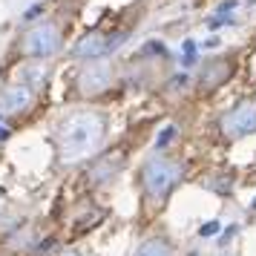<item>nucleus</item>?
Instances as JSON below:
<instances>
[{"label": "nucleus", "mask_w": 256, "mask_h": 256, "mask_svg": "<svg viewBox=\"0 0 256 256\" xmlns=\"http://www.w3.org/2000/svg\"><path fill=\"white\" fill-rule=\"evenodd\" d=\"M101 138H104V118L95 116V112H75L60 127V138H58L60 162L64 164L84 162L86 156L95 152Z\"/></svg>", "instance_id": "1"}, {"label": "nucleus", "mask_w": 256, "mask_h": 256, "mask_svg": "<svg viewBox=\"0 0 256 256\" xmlns=\"http://www.w3.org/2000/svg\"><path fill=\"white\" fill-rule=\"evenodd\" d=\"M178 178H182V164L167 162V158L147 162L144 164V173H141V182H144V187H147V193L152 198H164L176 187Z\"/></svg>", "instance_id": "2"}, {"label": "nucleus", "mask_w": 256, "mask_h": 256, "mask_svg": "<svg viewBox=\"0 0 256 256\" xmlns=\"http://www.w3.org/2000/svg\"><path fill=\"white\" fill-rule=\"evenodd\" d=\"M222 132L228 138H242V136H250L256 132V104L254 101H242L236 104L222 118Z\"/></svg>", "instance_id": "3"}, {"label": "nucleus", "mask_w": 256, "mask_h": 256, "mask_svg": "<svg viewBox=\"0 0 256 256\" xmlns=\"http://www.w3.org/2000/svg\"><path fill=\"white\" fill-rule=\"evenodd\" d=\"M58 44H60L58 29L52 24H40L24 38V52L32 55V58H46V55H52L58 49Z\"/></svg>", "instance_id": "4"}, {"label": "nucleus", "mask_w": 256, "mask_h": 256, "mask_svg": "<svg viewBox=\"0 0 256 256\" xmlns=\"http://www.w3.org/2000/svg\"><path fill=\"white\" fill-rule=\"evenodd\" d=\"M121 40H124V32H118V35H112V38L92 32V35L81 38V44L75 46V55H78V58H101L106 52H112Z\"/></svg>", "instance_id": "5"}, {"label": "nucleus", "mask_w": 256, "mask_h": 256, "mask_svg": "<svg viewBox=\"0 0 256 256\" xmlns=\"http://www.w3.org/2000/svg\"><path fill=\"white\" fill-rule=\"evenodd\" d=\"M110 81H112V70H110L106 64H92V66H86V70L81 72L78 86H81L84 95H98L110 86Z\"/></svg>", "instance_id": "6"}, {"label": "nucleus", "mask_w": 256, "mask_h": 256, "mask_svg": "<svg viewBox=\"0 0 256 256\" xmlns=\"http://www.w3.org/2000/svg\"><path fill=\"white\" fill-rule=\"evenodd\" d=\"M29 104H32V90L29 86H9L0 98L3 112H24V110H29Z\"/></svg>", "instance_id": "7"}, {"label": "nucleus", "mask_w": 256, "mask_h": 256, "mask_svg": "<svg viewBox=\"0 0 256 256\" xmlns=\"http://www.w3.org/2000/svg\"><path fill=\"white\" fill-rule=\"evenodd\" d=\"M132 256H170V248L164 239H147V242L138 244V250Z\"/></svg>", "instance_id": "8"}, {"label": "nucleus", "mask_w": 256, "mask_h": 256, "mask_svg": "<svg viewBox=\"0 0 256 256\" xmlns=\"http://www.w3.org/2000/svg\"><path fill=\"white\" fill-rule=\"evenodd\" d=\"M176 132H178V130H176L173 124H170V127H164L162 132H158V138H156V147H158V150H164V147L176 138Z\"/></svg>", "instance_id": "9"}, {"label": "nucleus", "mask_w": 256, "mask_h": 256, "mask_svg": "<svg viewBox=\"0 0 256 256\" xmlns=\"http://www.w3.org/2000/svg\"><path fill=\"white\" fill-rule=\"evenodd\" d=\"M216 233H219V222H204L198 228V236H216Z\"/></svg>", "instance_id": "10"}, {"label": "nucleus", "mask_w": 256, "mask_h": 256, "mask_svg": "<svg viewBox=\"0 0 256 256\" xmlns=\"http://www.w3.org/2000/svg\"><path fill=\"white\" fill-rule=\"evenodd\" d=\"M182 49H184V60H187V64L196 58V40H184V46H182Z\"/></svg>", "instance_id": "11"}, {"label": "nucleus", "mask_w": 256, "mask_h": 256, "mask_svg": "<svg viewBox=\"0 0 256 256\" xmlns=\"http://www.w3.org/2000/svg\"><path fill=\"white\" fill-rule=\"evenodd\" d=\"M9 138V127H3V116H0V141Z\"/></svg>", "instance_id": "12"}, {"label": "nucleus", "mask_w": 256, "mask_h": 256, "mask_svg": "<svg viewBox=\"0 0 256 256\" xmlns=\"http://www.w3.org/2000/svg\"><path fill=\"white\" fill-rule=\"evenodd\" d=\"M233 6H236V0H228V3H222L219 6V12H230Z\"/></svg>", "instance_id": "13"}, {"label": "nucleus", "mask_w": 256, "mask_h": 256, "mask_svg": "<svg viewBox=\"0 0 256 256\" xmlns=\"http://www.w3.org/2000/svg\"><path fill=\"white\" fill-rule=\"evenodd\" d=\"M60 256H78V254H60Z\"/></svg>", "instance_id": "14"}, {"label": "nucleus", "mask_w": 256, "mask_h": 256, "mask_svg": "<svg viewBox=\"0 0 256 256\" xmlns=\"http://www.w3.org/2000/svg\"><path fill=\"white\" fill-rule=\"evenodd\" d=\"M254 208H256V198H254Z\"/></svg>", "instance_id": "15"}]
</instances>
